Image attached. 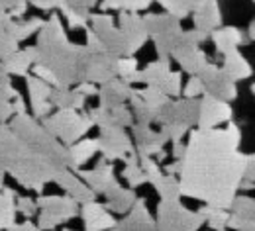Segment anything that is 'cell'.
<instances>
[{
  "mask_svg": "<svg viewBox=\"0 0 255 231\" xmlns=\"http://www.w3.org/2000/svg\"><path fill=\"white\" fill-rule=\"evenodd\" d=\"M240 132H194L183 161L179 194L194 196L214 206H228L246 174V157L238 153Z\"/></svg>",
  "mask_w": 255,
  "mask_h": 231,
  "instance_id": "6da1fadb",
  "label": "cell"
},
{
  "mask_svg": "<svg viewBox=\"0 0 255 231\" xmlns=\"http://www.w3.org/2000/svg\"><path fill=\"white\" fill-rule=\"evenodd\" d=\"M204 222L202 214H191L177 202L167 200L159 208L157 231H196Z\"/></svg>",
  "mask_w": 255,
  "mask_h": 231,
  "instance_id": "7a4b0ae2",
  "label": "cell"
},
{
  "mask_svg": "<svg viewBox=\"0 0 255 231\" xmlns=\"http://www.w3.org/2000/svg\"><path fill=\"white\" fill-rule=\"evenodd\" d=\"M85 224H87V231H102L116 226V222L104 212V208L95 204L85 208Z\"/></svg>",
  "mask_w": 255,
  "mask_h": 231,
  "instance_id": "3957f363",
  "label": "cell"
},
{
  "mask_svg": "<svg viewBox=\"0 0 255 231\" xmlns=\"http://www.w3.org/2000/svg\"><path fill=\"white\" fill-rule=\"evenodd\" d=\"M114 231H157V228L149 220V216L145 214V210H135L126 222H122L120 226L116 224Z\"/></svg>",
  "mask_w": 255,
  "mask_h": 231,
  "instance_id": "277c9868",
  "label": "cell"
},
{
  "mask_svg": "<svg viewBox=\"0 0 255 231\" xmlns=\"http://www.w3.org/2000/svg\"><path fill=\"white\" fill-rule=\"evenodd\" d=\"M200 2H202V0H161L163 8H167V10H169L173 16H177V18L187 16L192 8L196 10V6H198Z\"/></svg>",
  "mask_w": 255,
  "mask_h": 231,
  "instance_id": "5b68a950",
  "label": "cell"
},
{
  "mask_svg": "<svg viewBox=\"0 0 255 231\" xmlns=\"http://www.w3.org/2000/svg\"><path fill=\"white\" fill-rule=\"evenodd\" d=\"M12 190H4V196L0 198V230L12 228L14 222V206H12Z\"/></svg>",
  "mask_w": 255,
  "mask_h": 231,
  "instance_id": "8992f818",
  "label": "cell"
},
{
  "mask_svg": "<svg viewBox=\"0 0 255 231\" xmlns=\"http://www.w3.org/2000/svg\"><path fill=\"white\" fill-rule=\"evenodd\" d=\"M151 4V0H106L104 8H126V10H143Z\"/></svg>",
  "mask_w": 255,
  "mask_h": 231,
  "instance_id": "52a82bcc",
  "label": "cell"
},
{
  "mask_svg": "<svg viewBox=\"0 0 255 231\" xmlns=\"http://www.w3.org/2000/svg\"><path fill=\"white\" fill-rule=\"evenodd\" d=\"M10 231H39L37 228H33L32 224H24V226H18V228H12Z\"/></svg>",
  "mask_w": 255,
  "mask_h": 231,
  "instance_id": "ba28073f",
  "label": "cell"
},
{
  "mask_svg": "<svg viewBox=\"0 0 255 231\" xmlns=\"http://www.w3.org/2000/svg\"><path fill=\"white\" fill-rule=\"evenodd\" d=\"M192 82H194V84H196V82H198V80H192ZM196 90H200V86H196ZM192 92H194V86H192V88H191V92H189V94H192Z\"/></svg>",
  "mask_w": 255,
  "mask_h": 231,
  "instance_id": "9c48e42d",
  "label": "cell"
},
{
  "mask_svg": "<svg viewBox=\"0 0 255 231\" xmlns=\"http://www.w3.org/2000/svg\"><path fill=\"white\" fill-rule=\"evenodd\" d=\"M246 231H254V230H252V226H250V228H246Z\"/></svg>",
  "mask_w": 255,
  "mask_h": 231,
  "instance_id": "30bf717a",
  "label": "cell"
}]
</instances>
